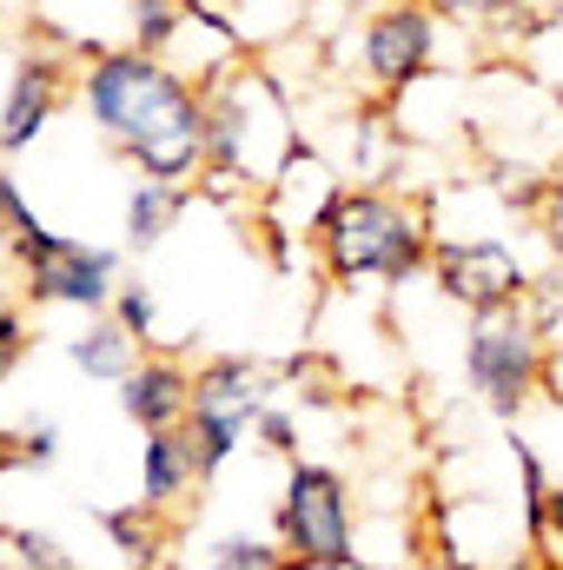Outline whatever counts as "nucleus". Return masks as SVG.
Here are the masks:
<instances>
[{"instance_id": "f257e3e1", "label": "nucleus", "mask_w": 563, "mask_h": 570, "mask_svg": "<svg viewBox=\"0 0 563 570\" xmlns=\"http://www.w3.org/2000/svg\"><path fill=\"white\" fill-rule=\"evenodd\" d=\"M87 114L146 179H172V186L206 159V140H213V120L192 100V87L172 67H159V53H140V47L100 53L87 67Z\"/></svg>"}, {"instance_id": "f03ea898", "label": "nucleus", "mask_w": 563, "mask_h": 570, "mask_svg": "<svg viewBox=\"0 0 563 570\" xmlns=\"http://www.w3.org/2000/svg\"><path fill=\"white\" fill-rule=\"evenodd\" d=\"M318 253L332 279H412L431 259L424 213H412L392 193H338L332 213L318 219Z\"/></svg>"}, {"instance_id": "7ed1b4c3", "label": "nucleus", "mask_w": 563, "mask_h": 570, "mask_svg": "<svg viewBox=\"0 0 563 570\" xmlns=\"http://www.w3.org/2000/svg\"><path fill=\"white\" fill-rule=\"evenodd\" d=\"M464 372H471V392L497 419H517L531 405V392L544 385V325H537V312H524V298L471 312Z\"/></svg>"}, {"instance_id": "20e7f679", "label": "nucleus", "mask_w": 563, "mask_h": 570, "mask_svg": "<svg viewBox=\"0 0 563 570\" xmlns=\"http://www.w3.org/2000/svg\"><path fill=\"white\" fill-rule=\"evenodd\" d=\"M279 544L298 570H352V498L345 478L325 464H292L279 498Z\"/></svg>"}, {"instance_id": "39448f33", "label": "nucleus", "mask_w": 563, "mask_h": 570, "mask_svg": "<svg viewBox=\"0 0 563 570\" xmlns=\"http://www.w3.org/2000/svg\"><path fill=\"white\" fill-rule=\"evenodd\" d=\"M13 259L27 266V298H40V305L107 312V305L120 298V285H113V253H100V246H87V239H67V233L33 226V233L13 246Z\"/></svg>"}, {"instance_id": "423d86ee", "label": "nucleus", "mask_w": 563, "mask_h": 570, "mask_svg": "<svg viewBox=\"0 0 563 570\" xmlns=\"http://www.w3.org/2000/svg\"><path fill=\"white\" fill-rule=\"evenodd\" d=\"M431 273L444 285V298L471 305V312H491V305H511L524 298V266L504 239H464V246H437L431 253Z\"/></svg>"}, {"instance_id": "0eeeda50", "label": "nucleus", "mask_w": 563, "mask_h": 570, "mask_svg": "<svg viewBox=\"0 0 563 570\" xmlns=\"http://www.w3.org/2000/svg\"><path fill=\"white\" fill-rule=\"evenodd\" d=\"M431 47H437V13L424 0H385L372 20H365V73L378 87H405L431 67Z\"/></svg>"}, {"instance_id": "6e6552de", "label": "nucleus", "mask_w": 563, "mask_h": 570, "mask_svg": "<svg viewBox=\"0 0 563 570\" xmlns=\"http://www.w3.org/2000/svg\"><path fill=\"white\" fill-rule=\"evenodd\" d=\"M120 412L140 431H172L192 419V379L172 365V358H140L127 379H120Z\"/></svg>"}, {"instance_id": "1a4fd4ad", "label": "nucleus", "mask_w": 563, "mask_h": 570, "mask_svg": "<svg viewBox=\"0 0 563 570\" xmlns=\"http://www.w3.org/2000/svg\"><path fill=\"white\" fill-rule=\"evenodd\" d=\"M60 107V67L53 60H20L7 80V107H0V153H27L40 140V127Z\"/></svg>"}, {"instance_id": "9d476101", "label": "nucleus", "mask_w": 563, "mask_h": 570, "mask_svg": "<svg viewBox=\"0 0 563 570\" xmlns=\"http://www.w3.org/2000/svg\"><path fill=\"white\" fill-rule=\"evenodd\" d=\"M192 412H226V419H259L266 412V365L226 352V358H206L199 379H192Z\"/></svg>"}, {"instance_id": "9b49d317", "label": "nucleus", "mask_w": 563, "mask_h": 570, "mask_svg": "<svg viewBox=\"0 0 563 570\" xmlns=\"http://www.w3.org/2000/svg\"><path fill=\"white\" fill-rule=\"evenodd\" d=\"M186 484H199V464H192V444H186V425L172 431H146V484H140V504L166 511Z\"/></svg>"}, {"instance_id": "f8f14e48", "label": "nucleus", "mask_w": 563, "mask_h": 570, "mask_svg": "<svg viewBox=\"0 0 563 570\" xmlns=\"http://www.w3.org/2000/svg\"><path fill=\"white\" fill-rule=\"evenodd\" d=\"M67 358H73L87 379H127V372L140 365V338H134L120 318L93 312V325H87L80 338H67Z\"/></svg>"}, {"instance_id": "ddd939ff", "label": "nucleus", "mask_w": 563, "mask_h": 570, "mask_svg": "<svg viewBox=\"0 0 563 570\" xmlns=\"http://www.w3.org/2000/svg\"><path fill=\"white\" fill-rule=\"evenodd\" d=\"M179 206H186V193H179L172 179H140L134 199H127V246H134V253H152V246L172 233Z\"/></svg>"}, {"instance_id": "4468645a", "label": "nucleus", "mask_w": 563, "mask_h": 570, "mask_svg": "<svg viewBox=\"0 0 563 570\" xmlns=\"http://www.w3.org/2000/svg\"><path fill=\"white\" fill-rule=\"evenodd\" d=\"M239 438H246V419H226V412H192L186 419V444H192V464H199V484L239 451Z\"/></svg>"}, {"instance_id": "2eb2a0df", "label": "nucleus", "mask_w": 563, "mask_h": 570, "mask_svg": "<svg viewBox=\"0 0 563 570\" xmlns=\"http://www.w3.org/2000/svg\"><path fill=\"white\" fill-rule=\"evenodd\" d=\"M292 558H285L279 544H266V538H253V531H233V538H219L213 544V564L206 570H285Z\"/></svg>"}, {"instance_id": "dca6fc26", "label": "nucleus", "mask_w": 563, "mask_h": 570, "mask_svg": "<svg viewBox=\"0 0 563 570\" xmlns=\"http://www.w3.org/2000/svg\"><path fill=\"white\" fill-rule=\"evenodd\" d=\"M107 531H113V544H120L134 564H152V558H159V511H152V504L113 511V518H107Z\"/></svg>"}, {"instance_id": "f3484780", "label": "nucleus", "mask_w": 563, "mask_h": 570, "mask_svg": "<svg viewBox=\"0 0 563 570\" xmlns=\"http://www.w3.org/2000/svg\"><path fill=\"white\" fill-rule=\"evenodd\" d=\"M186 20V0H134V47L140 53H159Z\"/></svg>"}, {"instance_id": "a211bd4d", "label": "nucleus", "mask_w": 563, "mask_h": 570, "mask_svg": "<svg viewBox=\"0 0 563 570\" xmlns=\"http://www.w3.org/2000/svg\"><path fill=\"white\" fill-rule=\"evenodd\" d=\"M7 544H13L20 570H73V564H67V551H60L47 531H7Z\"/></svg>"}, {"instance_id": "6ab92c4d", "label": "nucleus", "mask_w": 563, "mask_h": 570, "mask_svg": "<svg viewBox=\"0 0 563 570\" xmlns=\"http://www.w3.org/2000/svg\"><path fill=\"white\" fill-rule=\"evenodd\" d=\"M33 226H40V219L27 213V199H20L13 173H0V246H20V239H27Z\"/></svg>"}, {"instance_id": "aec40b11", "label": "nucleus", "mask_w": 563, "mask_h": 570, "mask_svg": "<svg viewBox=\"0 0 563 570\" xmlns=\"http://www.w3.org/2000/svg\"><path fill=\"white\" fill-rule=\"evenodd\" d=\"M537 226H544L551 253L563 259V159H557V173L544 179V193H537Z\"/></svg>"}, {"instance_id": "412c9836", "label": "nucleus", "mask_w": 563, "mask_h": 570, "mask_svg": "<svg viewBox=\"0 0 563 570\" xmlns=\"http://www.w3.org/2000/svg\"><path fill=\"white\" fill-rule=\"evenodd\" d=\"M113 318H120V325H127L134 338H146V332H152V298H146V292H134V285H127V292L113 298Z\"/></svg>"}, {"instance_id": "4be33fe9", "label": "nucleus", "mask_w": 563, "mask_h": 570, "mask_svg": "<svg viewBox=\"0 0 563 570\" xmlns=\"http://www.w3.org/2000/svg\"><path fill=\"white\" fill-rule=\"evenodd\" d=\"M253 431H259V438H266L273 451H292V419H285V412H273V405H266V412L253 419Z\"/></svg>"}, {"instance_id": "5701e85b", "label": "nucleus", "mask_w": 563, "mask_h": 570, "mask_svg": "<svg viewBox=\"0 0 563 570\" xmlns=\"http://www.w3.org/2000/svg\"><path fill=\"white\" fill-rule=\"evenodd\" d=\"M53 451H60V431L40 425V431H27V451H20V464H53Z\"/></svg>"}, {"instance_id": "b1692460", "label": "nucleus", "mask_w": 563, "mask_h": 570, "mask_svg": "<svg viewBox=\"0 0 563 570\" xmlns=\"http://www.w3.org/2000/svg\"><path fill=\"white\" fill-rule=\"evenodd\" d=\"M537 544H563V484H551V498H544V531H537Z\"/></svg>"}, {"instance_id": "393cba45", "label": "nucleus", "mask_w": 563, "mask_h": 570, "mask_svg": "<svg viewBox=\"0 0 563 570\" xmlns=\"http://www.w3.org/2000/svg\"><path fill=\"white\" fill-rule=\"evenodd\" d=\"M20 345H27L20 318H13V312H0V365H13V358H20Z\"/></svg>"}, {"instance_id": "a878e982", "label": "nucleus", "mask_w": 563, "mask_h": 570, "mask_svg": "<svg viewBox=\"0 0 563 570\" xmlns=\"http://www.w3.org/2000/svg\"><path fill=\"white\" fill-rule=\"evenodd\" d=\"M424 7H431V13H437V20H444V13H477V7H484V0H424Z\"/></svg>"}, {"instance_id": "bb28decb", "label": "nucleus", "mask_w": 563, "mask_h": 570, "mask_svg": "<svg viewBox=\"0 0 563 570\" xmlns=\"http://www.w3.org/2000/svg\"><path fill=\"white\" fill-rule=\"evenodd\" d=\"M444 570H471V564H457V558H444Z\"/></svg>"}, {"instance_id": "cd10ccee", "label": "nucleus", "mask_w": 563, "mask_h": 570, "mask_svg": "<svg viewBox=\"0 0 563 570\" xmlns=\"http://www.w3.org/2000/svg\"><path fill=\"white\" fill-rule=\"evenodd\" d=\"M378 7H385V0H378Z\"/></svg>"}]
</instances>
